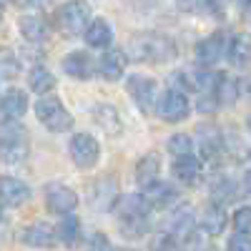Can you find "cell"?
I'll list each match as a JSON object with an SVG mask.
<instances>
[{
  "mask_svg": "<svg viewBox=\"0 0 251 251\" xmlns=\"http://www.w3.org/2000/svg\"><path fill=\"white\" fill-rule=\"evenodd\" d=\"M236 181L231 176H216L211 181V196L214 201L221 206V203H228V201H234L236 199Z\"/></svg>",
  "mask_w": 251,
  "mask_h": 251,
  "instance_id": "27",
  "label": "cell"
},
{
  "mask_svg": "<svg viewBox=\"0 0 251 251\" xmlns=\"http://www.w3.org/2000/svg\"><path fill=\"white\" fill-rule=\"evenodd\" d=\"M226 46H228V43H226L224 33H211V35H206L203 40H199V43H196V50H194L196 63H199L203 71H211L216 63L224 58Z\"/></svg>",
  "mask_w": 251,
  "mask_h": 251,
  "instance_id": "8",
  "label": "cell"
},
{
  "mask_svg": "<svg viewBox=\"0 0 251 251\" xmlns=\"http://www.w3.org/2000/svg\"><path fill=\"white\" fill-rule=\"evenodd\" d=\"M176 5L183 13H194V10H199V0H176Z\"/></svg>",
  "mask_w": 251,
  "mask_h": 251,
  "instance_id": "39",
  "label": "cell"
},
{
  "mask_svg": "<svg viewBox=\"0 0 251 251\" xmlns=\"http://www.w3.org/2000/svg\"><path fill=\"white\" fill-rule=\"evenodd\" d=\"M68 153L78 169H91L100 158V146L91 133H73L68 143Z\"/></svg>",
  "mask_w": 251,
  "mask_h": 251,
  "instance_id": "5",
  "label": "cell"
},
{
  "mask_svg": "<svg viewBox=\"0 0 251 251\" xmlns=\"http://www.w3.org/2000/svg\"><path fill=\"white\" fill-rule=\"evenodd\" d=\"M60 68L66 71V75L71 78H78V80H88L93 75V58L88 53H83V50H73L68 53L66 58L60 60Z\"/></svg>",
  "mask_w": 251,
  "mask_h": 251,
  "instance_id": "13",
  "label": "cell"
},
{
  "mask_svg": "<svg viewBox=\"0 0 251 251\" xmlns=\"http://www.w3.org/2000/svg\"><path fill=\"white\" fill-rule=\"evenodd\" d=\"M126 63H128V58H126V53L123 50H118V48H113V50H106L100 55V60H98V73H100V78L103 80H118L121 75H123V71H126Z\"/></svg>",
  "mask_w": 251,
  "mask_h": 251,
  "instance_id": "16",
  "label": "cell"
},
{
  "mask_svg": "<svg viewBox=\"0 0 251 251\" xmlns=\"http://www.w3.org/2000/svg\"><path fill=\"white\" fill-rule=\"evenodd\" d=\"M30 199V188L25 181L15 176H0V206H23Z\"/></svg>",
  "mask_w": 251,
  "mask_h": 251,
  "instance_id": "12",
  "label": "cell"
},
{
  "mask_svg": "<svg viewBox=\"0 0 251 251\" xmlns=\"http://www.w3.org/2000/svg\"><path fill=\"white\" fill-rule=\"evenodd\" d=\"M239 3H244V5H246V3H249V0H239Z\"/></svg>",
  "mask_w": 251,
  "mask_h": 251,
  "instance_id": "44",
  "label": "cell"
},
{
  "mask_svg": "<svg viewBox=\"0 0 251 251\" xmlns=\"http://www.w3.org/2000/svg\"><path fill=\"white\" fill-rule=\"evenodd\" d=\"M121 224V234L126 239H141L146 231H149V219H141V221H118Z\"/></svg>",
  "mask_w": 251,
  "mask_h": 251,
  "instance_id": "34",
  "label": "cell"
},
{
  "mask_svg": "<svg viewBox=\"0 0 251 251\" xmlns=\"http://www.w3.org/2000/svg\"><path fill=\"white\" fill-rule=\"evenodd\" d=\"M244 186H246V191L251 194V166H249L246 174H244Z\"/></svg>",
  "mask_w": 251,
  "mask_h": 251,
  "instance_id": "40",
  "label": "cell"
},
{
  "mask_svg": "<svg viewBox=\"0 0 251 251\" xmlns=\"http://www.w3.org/2000/svg\"><path fill=\"white\" fill-rule=\"evenodd\" d=\"M226 3H228V0H199V8H203L208 15L224 18L226 15Z\"/></svg>",
  "mask_w": 251,
  "mask_h": 251,
  "instance_id": "35",
  "label": "cell"
},
{
  "mask_svg": "<svg viewBox=\"0 0 251 251\" xmlns=\"http://www.w3.org/2000/svg\"><path fill=\"white\" fill-rule=\"evenodd\" d=\"M3 3H8V0H0V5H3Z\"/></svg>",
  "mask_w": 251,
  "mask_h": 251,
  "instance_id": "45",
  "label": "cell"
},
{
  "mask_svg": "<svg viewBox=\"0 0 251 251\" xmlns=\"http://www.w3.org/2000/svg\"><path fill=\"white\" fill-rule=\"evenodd\" d=\"M166 149L174 158H183V156H191V149H194V141L191 136L186 133H174L169 141H166Z\"/></svg>",
  "mask_w": 251,
  "mask_h": 251,
  "instance_id": "31",
  "label": "cell"
},
{
  "mask_svg": "<svg viewBox=\"0 0 251 251\" xmlns=\"http://www.w3.org/2000/svg\"><path fill=\"white\" fill-rule=\"evenodd\" d=\"M196 143H199V149H201V156L203 158H216L224 149V136L221 131L216 128V126H206L201 123L199 126V131H196Z\"/></svg>",
  "mask_w": 251,
  "mask_h": 251,
  "instance_id": "14",
  "label": "cell"
},
{
  "mask_svg": "<svg viewBox=\"0 0 251 251\" xmlns=\"http://www.w3.org/2000/svg\"><path fill=\"white\" fill-rule=\"evenodd\" d=\"M35 116L38 121L53 133H63L73 128V116L66 111L58 96H43L35 103Z\"/></svg>",
  "mask_w": 251,
  "mask_h": 251,
  "instance_id": "4",
  "label": "cell"
},
{
  "mask_svg": "<svg viewBox=\"0 0 251 251\" xmlns=\"http://www.w3.org/2000/svg\"><path fill=\"white\" fill-rule=\"evenodd\" d=\"M156 113L161 121L166 123H181L188 118V113H191V103H188V98L181 93V91H166L161 96V100L156 103Z\"/></svg>",
  "mask_w": 251,
  "mask_h": 251,
  "instance_id": "7",
  "label": "cell"
},
{
  "mask_svg": "<svg viewBox=\"0 0 251 251\" xmlns=\"http://www.w3.org/2000/svg\"><path fill=\"white\" fill-rule=\"evenodd\" d=\"M126 88H128V96L136 100V106L149 113L153 108V100H156V80L149 78V75H131L128 83H126Z\"/></svg>",
  "mask_w": 251,
  "mask_h": 251,
  "instance_id": "11",
  "label": "cell"
},
{
  "mask_svg": "<svg viewBox=\"0 0 251 251\" xmlns=\"http://www.w3.org/2000/svg\"><path fill=\"white\" fill-rule=\"evenodd\" d=\"M226 55L234 68H249L251 66V35L246 33L234 35L226 46Z\"/></svg>",
  "mask_w": 251,
  "mask_h": 251,
  "instance_id": "18",
  "label": "cell"
},
{
  "mask_svg": "<svg viewBox=\"0 0 251 251\" xmlns=\"http://www.w3.org/2000/svg\"><path fill=\"white\" fill-rule=\"evenodd\" d=\"M244 20H246V23H251V0L244 5Z\"/></svg>",
  "mask_w": 251,
  "mask_h": 251,
  "instance_id": "41",
  "label": "cell"
},
{
  "mask_svg": "<svg viewBox=\"0 0 251 251\" xmlns=\"http://www.w3.org/2000/svg\"><path fill=\"white\" fill-rule=\"evenodd\" d=\"M191 231H194V211H191V206H186V203L171 208L161 221V234L171 236L176 241L191 236Z\"/></svg>",
  "mask_w": 251,
  "mask_h": 251,
  "instance_id": "6",
  "label": "cell"
},
{
  "mask_svg": "<svg viewBox=\"0 0 251 251\" xmlns=\"http://www.w3.org/2000/svg\"><path fill=\"white\" fill-rule=\"evenodd\" d=\"M18 25H20V35L28 43H43L48 38V23L40 15H23L18 20Z\"/></svg>",
  "mask_w": 251,
  "mask_h": 251,
  "instance_id": "22",
  "label": "cell"
},
{
  "mask_svg": "<svg viewBox=\"0 0 251 251\" xmlns=\"http://www.w3.org/2000/svg\"><path fill=\"white\" fill-rule=\"evenodd\" d=\"M55 236L66 244V246H75L78 239H80V221L75 214H68V216H63V221L58 224L55 228Z\"/></svg>",
  "mask_w": 251,
  "mask_h": 251,
  "instance_id": "28",
  "label": "cell"
},
{
  "mask_svg": "<svg viewBox=\"0 0 251 251\" xmlns=\"http://www.w3.org/2000/svg\"><path fill=\"white\" fill-rule=\"evenodd\" d=\"M153 251H183V249H181V244H178L176 239L161 234V236L156 239V244H153Z\"/></svg>",
  "mask_w": 251,
  "mask_h": 251,
  "instance_id": "36",
  "label": "cell"
},
{
  "mask_svg": "<svg viewBox=\"0 0 251 251\" xmlns=\"http://www.w3.org/2000/svg\"><path fill=\"white\" fill-rule=\"evenodd\" d=\"M53 23H55L58 33L66 35V38L83 35L88 23H91V8H88V3H83V0H68V3H63L60 8H55Z\"/></svg>",
  "mask_w": 251,
  "mask_h": 251,
  "instance_id": "3",
  "label": "cell"
},
{
  "mask_svg": "<svg viewBox=\"0 0 251 251\" xmlns=\"http://www.w3.org/2000/svg\"><path fill=\"white\" fill-rule=\"evenodd\" d=\"M201 161L191 153V156H183V158H176L174 161V176L186 183V186H194L199 178H201Z\"/></svg>",
  "mask_w": 251,
  "mask_h": 251,
  "instance_id": "23",
  "label": "cell"
},
{
  "mask_svg": "<svg viewBox=\"0 0 251 251\" xmlns=\"http://www.w3.org/2000/svg\"><path fill=\"white\" fill-rule=\"evenodd\" d=\"M236 98H239V80H231V78L221 75L219 86H216V100H219V106H231Z\"/></svg>",
  "mask_w": 251,
  "mask_h": 251,
  "instance_id": "29",
  "label": "cell"
},
{
  "mask_svg": "<svg viewBox=\"0 0 251 251\" xmlns=\"http://www.w3.org/2000/svg\"><path fill=\"white\" fill-rule=\"evenodd\" d=\"M0 216H3V211H0Z\"/></svg>",
  "mask_w": 251,
  "mask_h": 251,
  "instance_id": "46",
  "label": "cell"
},
{
  "mask_svg": "<svg viewBox=\"0 0 251 251\" xmlns=\"http://www.w3.org/2000/svg\"><path fill=\"white\" fill-rule=\"evenodd\" d=\"M149 201L143 199V194H126L118 196L113 203V211L118 216V221H141L149 219Z\"/></svg>",
  "mask_w": 251,
  "mask_h": 251,
  "instance_id": "10",
  "label": "cell"
},
{
  "mask_svg": "<svg viewBox=\"0 0 251 251\" xmlns=\"http://www.w3.org/2000/svg\"><path fill=\"white\" fill-rule=\"evenodd\" d=\"M28 111V96L18 88L5 91V96L0 98V118L3 121H20Z\"/></svg>",
  "mask_w": 251,
  "mask_h": 251,
  "instance_id": "15",
  "label": "cell"
},
{
  "mask_svg": "<svg viewBox=\"0 0 251 251\" xmlns=\"http://www.w3.org/2000/svg\"><path fill=\"white\" fill-rule=\"evenodd\" d=\"M46 206L48 211L60 214V216H68L73 214V208L78 206V196L73 188L63 186V183H50L46 186Z\"/></svg>",
  "mask_w": 251,
  "mask_h": 251,
  "instance_id": "9",
  "label": "cell"
},
{
  "mask_svg": "<svg viewBox=\"0 0 251 251\" xmlns=\"http://www.w3.org/2000/svg\"><path fill=\"white\" fill-rule=\"evenodd\" d=\"M143 199L149 201V206H156V208H169L178 201V191L171 186V183H163V181H153L146 186L143 191Z\"/></svg>",
  "mask_w": 251,
  "mask_h": 251,
  "instance_id": "17",
  "label": "cell"
},
{
  "mask_svg": "<svg viewBox=\"0 0 251 251\" xmlns=\"http://www.w3.org/2000/svg\"><path fill=\"white\" fill-rule=\"evenodd\" d=\"M28 86L33 93H40V96H46L55 88V75L46 68V66H33L30 73H28Z\"/></svg>",
  "mask_w": 251,
  "mask_h": 251,
  "instance_id": "25",
  "label": "cell"
},
{
  "mask_svg": "<svg viewBox=\"0 0 251 251\" xmlns=\"http://www.w3.org/2000/svg\"><path fill=\"white\" fill-rule=\"evenodd\" d=\"M83 38H86V43L91 48H108L113 43V28L108 25V20L93 18L86 28V33H83Z\"/></svg>",
  "mask_w": 251,
  "mask_h": 251,
  "instance_id": "21",
  "label": "cell"
},
{
  "mask_svg": "<svg viewBox=\"0 0 251 251\" xmlns=\"http://www.w3.org/2000/svg\"><path fill=\"white\" fill-rule=\"evenodd\" d=\"M234 231L239 236H251V206H241L234 214Z\"/></svg>",
  "mask_w": 251,
  "mask_h": 251,
  "instance_id": "33",
  "label": "cell"
},
{
  "mask_svg": "<svg viewBox=\"0 0 251 251\" xmlns=\"http://www.w3.org/2000/svg\"><path fill=\"white\" fill-rule=\"evenodd\" d=\"M18 68H20V63L13 55V50H8V48L0 50V78H15Z\"/></svg>",
  "mask_w": 251,
  "mask_h": 251,
  "instance_id": "32",
  "label": "cell"
},
{
  "mask_svg": "<svg viewBox=\"0 0 251 251\" xmlns=\"http://www.w3.org/2000/svg\"><path fill=\"white\" fill-rule=\"evenodd\" d=\"M96 123L106 133H118V128H121V121H118V113H116L113 106H98L96 108Z\"/></svg>",
  "mask_w": 251,
  "mask_h": 251,
  "instance_id": "30",
  "label": "cell"
},
{
  "mask_svg": "<svg viewBox=\"0 0 251 251\" xmlns=\"http://www.w3.org/2000/svg\"><path fill=\"white\" fill-rule=\"evenodd\" d=\"M178 55L176 43L171 38H166L163 33H136L128 40V53L126 58H131L136 63H171Z\"/></svg>",
  "mask_w": 251,
  "mask_h": 251,
  "instance_id": "1",
  "label": "cell"
},
{
  "mask_svg": "<svg viewBox=\"0 0 251 251\" xmlns=\"http://www.w3.org/2000/svg\"><path fill=\"white\" fill-rule=\"evenodd\" d=\"M228 251H251V236L234 234L231 239H228Z\"/></svg>",
  "mask_w": 251,
  "mask_h": 251,
  "instance_id": "37",
  "label": "cell"
},
{
  "mask_svg": "<svg viewBox=\"0 0 251 251\" xmlns=\"http://www.w3.org/2000/svg\"><path fill=\"white\" fill-rule=\"evenodd\" d=\"M116 188H118V181L113 176L98 178L96 186L91 188V203H96L98 208H103V211L113 208V203H116Z\"/></svg>",
  "mask_w": 251,
  "mask_h": 251,
  "instance_id": "20",
  "label": "cell"
},
{
  "mask_svg": "<svg viewBox=\"0 0 251 251\" xmlns=\"http://www.w3.org/2000/svg\"><path fill=\"white\" fill-rule=\"evenodd\" d=\"M224 226H226V211H224V208L219 203L206 206L203 214H201V228H203V234L219 236L224 231Z\"/></svg>",
  "mask_w": 251,
  "mask_h": 251,
  "instance_id": "24",
  "label": "cell"
},
{
  "mask_svg": "<svg viewBox=\"0 0 251 251\" xmlns=\"http://www.w3.org/2000/svg\"><path fill=\"white\" fill-rule=\"evenodd\" d=\"M246 126H249V131H251V113L246 116Z\"/></svg>",
  "mask_w": 251,
  "mask_h": 251,
  "instance_id": "42",
  "label": "cell"
},
{
  "mask_svg": "<svg viewBox=\"0 0 251 251\" xmlns=\"http://www.w3.org/2000/svg\"><path fill=\"white\" fill-rule=\"evenodd\" d=\"M158 169H161V158H158V153H146V156L138 158V163H136V181L146 188L149 183L156 181Z\"/></svg>",
  "mask_w": 251,
  "mask_h": 251,
  "instance_id": "26",
  "label": "cell"
},
{
  "mask_svg": "<svg viewBox=\"0 0 251 251\" xmlns=\"http://www.w3.org/2000/svg\"><path fill=\"white\" fill-rule=\"evenodd\" d=\"M0 23H3V10H0Z\"/></svg>",
  "mask_w": 251,
  "mask_h": 251,
  "instance_id": "43",
  "label": "cell"
},
{
  "mask_svg": "<svg viewBox=\"0 0 251 251\" xmlns=\"http://www.w3.org/2000/svg\"><path fill=\"white\" fill-rule=\"evenodd\" d=\"M91 251H113V249H111V241L106 236H103L100 231H96L91 236Z\"/></svg>",
  "mask_w": 251,
  "mask_h": 251,
  "instance_id": "38",
  "label": "cell"
},
{
  "mask_svg": "<svg viewBox=\"0 0 251 251\" xmlns=\"http://www.w3.org/2000/svg\"><path fill=\"white\" fill-rule=\"evenodd\" d=\"M55 228L43 224V221H35L30 226H25V231H23V244L33 246V249H48L55 244Z\"/></svg>",
  "mask_w": 251,
  "mask_h": 251,
  "instance_id": "19",
  "label": "cell"
},
{
  "mask_svg": "<svg viewBox=\"0 0 251 251\" xmlns=\"http://www.w3.org/2000/svg\"><path fill=\"white\" fill-rule=\"evenodd\" d=\"M30 151V136L25 126L18 121H3L0 123V158L8 166H18L28 158Z\"/></svg>",
  "mask_w": 251,
  "mask_h": 251,
  "instance_id": "2",
  "label": "cell"
}]
</instances>
